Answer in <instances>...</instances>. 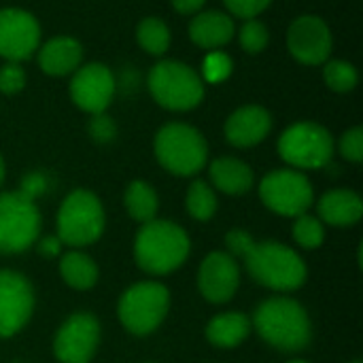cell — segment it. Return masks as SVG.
Segmentation results:
<instances>
[{
    "label": "cell",
    "instance_id": "6da1fadb",
    "mask_svg": "<svg viewBox=\"0 0 363 363\" xmlns=\"http://www.w3.org/2000/svg\"><path fill=\"white\" fill-rule=\"evenodd\" d=\"M255 332L274 349L296 353L308 347L313 330L304 306L289 298H272L262 302L253 315Z\"/></svg>",
    "mask_w": 363,
    "mask_h": 363
},
{
    "label": "cell",
    "instance_id": "7a4b0ae2",
    "mask_svg": "<svg viewBox=\"0 0 363 363\" xmlns=\"http://www.w3.org/2000/svg\"><path fill=\"white\" fill-rule=\"evenodd\" d=\"M187 232L166 219H153L143 223L134 240V257L140 270L147 274H168L183 266L189 255Z\"/></svg>",
    "mask_w": 363,
    "mask_h": 363
},
{
    "label": "cell",
    "instance_id": "3957f363",
    "mask_svg": "<svg viewBox=\"0 0 363 363\" xmlns=\"http://www.w3.org/2000/svg\"><path fill=\"white\" fill-rule=\"evenodd\" d=\"M245 264L255 283L274 291H296L306 283L308 274L302 257L277 240L255 242Z\"/></svg>",
    "mask_w": 363,
    "mask_h": 363
},
{
    "label": "cell",
    "instance_id": "277c9868",
    "mask_svg": "<svg viewBox=\"0 0 363 363\" xmlns=\"http://www.w3.org/2000/svg\"><path fill=\"white\" fill-rule=\"evenodd\" d=\"M153 151L157 162L177 177L198 174L208 162L206 138L187 123H166L157 130L153 140Z\"/></svg>",
    "mask_w": 363,
    "mask_h": 363
},
{
    "label": "cell",
    "instance_id": "5b68a950",
    "mask_svg": "<svg viewBox=\"0 0 363 363\" xmlns=\"http://www.w3.org/2000/svg\"><path fill=\"white\" fill-rule=\"evenodd\" d=\"M153 100L168 111H191L204 100V79L185 62L162 60L147 77Z\"/></svg>",
    "mask_w": 363,
    "mask_h": 363
},
{
    "label": "cell",
    "instance_id": "8992f818",
    "mask_svg": "<svg viewBox=\"0 0 363 363\" xmlns=\"http://www.w3.org/2000/svg\"><path fill=\"white\" fill-rule=\"evenodd\" d=\"M104 208L89 189L70 191L57 211V238L68 247H87L104 232Z\"/></svg>",
    "mask_w": 363,
    "mask_h": 363
},
{
    "label": "cell",
    "instance_id": "52a82bcc",
    "mask_svg": "<svg viewBox=\"0 0 363 363\" xmlns=\"http://www.w3.org/2000/svg\"><path fill=\"white\" fill-rule=\"evenodd\" d=\"M279 153L296 170H319L332 162L334 138L323 125L300 121L281 134Z\"/></svg>",
    "mask_w": 363,
    "mask_h": 363
},
{
    "label": "cell",
    "instance_id": "ba28073f",
    "mask_svg": "<svg viewBox=\"0 0 363 363\" xmlns=\"http://www.w3.org/2000/svg\"><path fill=\"white\" fill-rule=\"evenodd\" d=\"M170 308V294L164 285L147 281L132 285L119 300L117 315L123 328L136 336H147L160 328Z\"/></svg>",
    "mask_w": 363,
    "mask_h": 363
},
{
    "label": "cell",
    "instance_id": "9c48e42d",
    "mask_svg": "<svg viewBox=\"0 0 363 363\" xmlns=\"http://www.w3.org/2000/svg\"><path fill=\"white\" fill-rule=\"evenodd\" d=\"M40 232V213L21 191L0 194V253L13 255L30 249Z\"/></svg>",
    "mask_w": 363,
    "mask_h": 363
},
{
    "label": "cell",
    "instance_id": "30bf717a",
    "mask_svg": "<svg viewBox=\"0 0 363 363\" xmlns=\"http://www.w3.org/2000/svg\"><path fill=\"white\" fill-rule=\"evenodd\" d=\"M259 198L277 215L300 217L313 204V185L296 168L272 170L262 179Z\"/></svg>",
    "mask_w": 363,
    "mask_h": 363
},
{
    "label": "cell",
    "instance_id": "8fae6325",
    "mask_svg": "<svg viewBox=\"0 0 363 363\" xmlns=\"http://www.w3.org/2000/svg\"><path fill=\"white\" fill-rule=\"evenodd\" d=\"M115 89H117V81L113 70L100 62H89L79 66L72 72L68 85L70 100L89 115L104 113L113 102Z\"/></svg>",
    "mask_w": 363,
    "mask_h": 363
},
{
    "label": "cell",
    "instance_id": "7c38bea8",
    "mask_svg": "<svg viewBox=\"0 0 363 363\" xmlns=\"http://www.w3.org/2000/svg\"><path fill=\"white\" fill-rule=\"evenodd\" d=\"M334 36L330 26L317 15H300L287 30V49L304 66H321L330 60Z\"/></svg>",
    "mask_w": 363,
    "mask_h": 363
},
{
    "label": "cell",
    "instance_id": "4fadbf2b",
    "mask_svg": "<svg viewBox=\"0 0 363 363\" xmlns=\"http://www.w3.org/2000/svg\"><path fill=\"white\" fill-rule=\"evenodd\" d=\"M100 345V323L89 313H74L55 334L53 353L62 363H89Z\"/></svg>",
    "mask_w": 363,
    "mask_h": 363
},
{
    "label": "cell",
    "instance_id": "5bb4252c",
    "mask_svg": "<svg viewBox=\"0 0 363 363\" xmlns=\"http://www.w3.org/2000/svg\"><path fill=\"white\" fill-rule=\"evenodd\" d=\"M32 311L34 291L30 281L15 270H0V338L21 332Z\"/></svg>",
    "mask_w": 363,
    "mask_h": 363
},
{
    "label": "cell",
    "instance_id": "9a60e30c",
    "mask_svg": "<svg viewBox=\"0 0 363 363\" xmlns=\"http://www.w3.org/2000/svg\"><path fill=\"white\" fill-rule=\"evenodd\" d=\"M40 45V23L30 11L0 9V57L6 62L28 60Z\"/></svg>",
    "mask_w": 363,
    "mask_h": 363
},
{
    "label": "cell",
    "instance_id": "2e32d148",
    "mask_svg": "<svg viewBox=\"0 0 363 363\" xmlns=\"http://www.w3.org/2000/svg\"><path fill=\"white\" fill-rule=\"evenodd\" d=\"M200 294L211 304H225L234 298L240 285V268L238 262L223 251L208 253L198 272Z\"/></svg>",
    "mask_w": 363,
    "mask_h": 363
},
{
    "label": "cell",
    "instance_id": "e0dca14e",
    "mask_svg": "<svg viewBox=\"0 0 363 363\" xmlns=\"http://www.w3.org/2000/svg\"><path fill=\"white\" fill-rule=\"evenodd\" d=\"M272 130V115L257 104H247L236 108L225 121V138L238 149H249L259 145Z\"/></svg>",
    "mask_w": 363,
    "mask_h": 363
},
{
    "label": "cell",
    "instance_id": "ac0fdd59",
    "mask_svg": "<svg viewBox=\"0 0 363 363\" xmlns=\"http://www.w3.org/2000/svg\"><path fill=\"white\" fill-rule=\"evenodd\" d=\"M236 34L234 19L223 11H202L189 23V38L208 51H219Z\"/></svg>",
    "mask_w": 363,
    "mask_h": 363
},
{
    "label": "cell",
    "instance_id": "d6986e66",
    "mask_svg": "<svg viewBox=\"0 0 363 363\" xmlns=\"http://www.w3.org/2000/svg\"><path fill=\"white\" fill-rule=\"evenodd\" d=\"M83 62V47L72 36H55L38 49V66L49 77L74 72Z\"/></svg>",
    "mask_w": 363,
    "mask_h": 363
},
{
    "label": "cell",
    "instance_id": "ffe728a7",
    "mask_svg": "<svg viewBox=\"0 0 363 363\" xmlns=\"http://www.w3.org/2000/svg\"><path fill=\"white\" fill-rule=\"evenodd\" d=\"M317 208H319L321 221L336 225V228L355 225L363 215L362 198L353 189H332L323 194Z\"/></svg>",
    "mask_w": 363,
    "mask_h": 363
},
{
    "label": "cell",
    "instance_id": "44dd1931",
    "mask_svg": "<svg viewBox=\"0 0 363 363\" xmlns=\"http://www.w3.org/2000/svg\"><path fill=\"white\" fill-rule=\"evenodd\" d=\"M213 185L228 196H242L253 187V170L238 157H217L211 164Z\"/></svg>",
    "mask_w": 363,
    "mask_h": 363
},
{
    "label": "cell",
    "instance_id": "7402d4cb",
    "mask_svg": "<svg viewBox=\"0 0 363 363\" xmlns=\"http://www.w3.org/2000/svg\"><path fill=\"white\" fill-rule=\"evenodd\" d=\"M251 334V321L242 313H223L208 321L206 338L219 349H234Z\"/></svg>",
    "mask_w": 363,
    "mask_h": 363
},
{
    "label": "cell",
    "instance_id": "603a6c76",
    "mask_svg": "<svg viewBox=\"0 0 363 363\" xmlns=\"http://www.w3.org/2000/svg\"><path fill=\"white\" fill-rule=\"evenodd\" d=\"M60 272H62V279L66 281V285H70L72 289H79V291L91 289L98 281L96 262L81 251L66 253L60 262Z\"/></svg>",
    "mask_w": 363,
    "mask_h": 363
},
{
    "label": "cell",
    "instance_id": "cb8c5ba5",
    "mask_svg": "<svg viewBox=\"0 0 363 363\" xmlns=\"http://www.w3.org/2000/svg\"><path fill=\"white\" fill-rule=\"evenodd\" d=\"M123 202H125L130 217L140 221V223L153 221L157 215V206H160L155 189L145 181H132L125 189Z\"/></svg>",
    "mask_w": 363,
    "mask_h": 363
},
{
    "label": "cell",
    "instance_id": "d4e9b609",
    "mask_svg": "<svg viewBox=\"0 0 363 363\" xmlns=\"http://www.w3.org/2000/svg\"><path fill=\"white\" fill-rule=\"evenodd\" d=\"M170 28L160 17H145L136 26V43L151 55H164L170 49Z\"/></svg>",
    "mask_w": 363,
    "mask_h": 363
},
{
    "label": "cell",
    "instance_id": "484cf974",
    "mask_svg": "<svg viewBox=\"0 0 363 363\" xmlns=\"http://www.w3.org/2000/svg\"><path fill=\"white\" fill-rule=\"evenodd\" d=\"M187 213L198 221H208L217 213V196L206 181H194L185 198Z\"/></svg>",
    "mask_w": 363,
    "mask_h": 363
},
{
    "label": "cell",
    "instance_id": "4316f807",
    "mask_svg": "<svg viewBox=\"0 0 363 363\" xmlns=\"http://www.w3.org/2000/svg\"><path fill=\"white\" fill-rule=\"evenodd\" d=\"M323 81L332 91L347 94L355 89L359 74H357V68L347 60H328L323 64Z\"/></svg>",
    "mask_w": 363,
    "mask_h": 363
},
{
    "label": "cell",
    "instance_id": "83f0119b",
    "mask_svg": "<svg viewBox=\"0 0 363 363\" xmlns=\"http://www.w3.org/2000/svg\"><path fill=\"white\" fill-rule=\"evenodd\" d=\"M294 240L302 247V249H319L325 240V228L323 223L304 213L300 217H296V223H294Z\"/></svg>",
    "mask_w": 363,
    "mask_h": 363
},
{
    "label": "cell",
    "instance_id": "f1b7e54d",
    "mask_svg": "<svg viewBox=\"0 0 363 363\" xmlns=\"http://www.w3.org/2000/svg\"><path fill=\"white\" fill-rule=\"evenodd\" d=\"M238 40H240V47L247 53H262L270 43L268 26L264 21H259L257 17L245 19L242 28L238 30Z\"/></svg>",
    "mask_w": 363,
    "mask_h": 363
},
{
    "label": "cell",
    "instance_id": "f546056e",
    "mask_svg": "<svg viewBox=\"0 0 363 363\" xmlns=\"http://www.w3.org/2000/svg\"><path fill=\"white\" fill-rule=\"evenodd\" d=\"M26 87V70L19 62H6L0 68V91L6 96L19 94Z\"/></svg>",
    "mask_w": 363,
    "mask_h": 363
},
{
    "label": "cell",
    "instance_id": "4dcf8cb0",
    "mask_svg": "<svg viewBox=\"0 0 363 363\" xmlns=\"http://www.w3.org/2000/svg\"><path fill=\"white\" fill-rule=\"evenodd\" d=\"M338 149L342 153L345 160L353 162V164H359L363 160V128H351L342 134L340 143H338Z\"/></svg>",
    "mask_w": 363,
    "mask_h": 363
},
{
    "label": "cell",
    "instance_id": "1f68e13d",
    "mask_svg": "<svg viewBox=\"0 0 363 363\" xmlns=\"http://www.w3.org/2000/svg\"><path fill=\"white\" fill-rule=\"evenodd\" d=\"M232 72V60L221 51H211V55L204 60V77L211 83H219L228 79Z\"/></svg>",
    "mask_w": 363,
    "mask_h": 363
},
{
    "label": "cell",
    "instance_id": "d6a6232c",
    "mask_svg": "<svg viewBox=\"0 0 363 363\" xmlns=\"http://www.w3.org/2000/svg\"><path fill=\"white\" fill-rule=\"evenodd\" d=\"M223 4L230 15L240 19H253L262 15L272 4V0H223Z\"/></svg>",
    "mask_w": 363,
    "mask_h": 363
},
{
    "label": "cell",
    "instance_id": "836d02e7",
    "mask_svg": "<svg viewBox=\"0 0 363 363\" xmlns=\"http://www.w3.org/2000/svg\"><path fill=\"white\" fill-rule=\"evenodd\" d=\"M89 134L96 143H111L115 136H117V125L111 117H106L104 113H98V115H91V121H89Z\"/></svg>",
    "mask_w": 363,
    "mask_h": 363
},
{
    "label": "cell",
    "instance_id": "e575fe53",
    "mask_svg": "<svg viewBox=\"0 0 363 363\" xmlns=\"http://www.w3.org/2000/svg\"><path fill=\"white\" fill-rule=\"evenodd\" d=\"M225 245H228L232 257H242L245 259L251 253V249L255 247V240H253V236L249 232L236 228V230L225 234Z\"/></svg>",
    "mask_w": 363,
    "mask_h": 363
},
{
    "label": "cell",
    "instance_id": "d590c367",
    "mask_svg": "<svg viewBox=\"0 0 363 363\" xmlns=\"http://www.w3.org/2000/svg\"><path fill=\"white\" fill-rule=\"evenodd\" d=\"M45 189H47V181H45V177L43 174H38V172H32V174H28L23 181H21V194L23 196H28L30 200H34V198H38V196H43L45 194Z\"/></svg>",
    "mask_w": 363,
    "mask_h": 363
},
{
    "label": "cell",
    "instance_id": "8d00e7d4",
    "mask_svg": "<svg viewBox=\"0 0 363 363\" xmlns=\"http://www.w3.org/2000/svg\"><path fill=\"white\" fill-rule=\"evenodd\" d=\"M60 251H62V240L57 236H45L38 242V253L45 257H57Z\"/></svg>",
    "mask_w": 363,
    "mask_h": 363
},
{
    "label": "cell",
    "instance_id": "74e56055",
    "mask_svg": "<svg viewBox=\"0 0 363 363\" xmlns=\"http://www.w3.org/2000/svg\"><path fill=\"white\" fill-rule=\"evenodd\" d=\"M170 2H172V9L179 11L181 15H194L204 6L206 0H170Z\"/></svg>",
    "mask_w": 363,
    "mask_h": 363
},
{
    "label": "cell",
    "instance_id": "f35d334b",
    "mask_svg": "<svg viewBox=\"0 0 363 363\" xmlns=\"http://www.w3.org/2000/svg\"><path fill=\"white\" fill-rule=\"evenodd\" d=\"M2 181H4V160L0 155V185H2Z\"/></svg>",
    "mask_w": 363,
    "mask_h": 363
},
{
    "label": "cell",
    "instance_id": "ab89813d",
    "mask_svg": "<svg viewBox=\"0 0 363 363\" xmlns=\"http://www.w3.org/2000/svg\"><path fill=\"white\" fill-rule=\"evenodd\" d=\"M287 363H308V362H304V359H294V362H287Z\"/></svg>",
    "mask_w": 363,
    "mask_h": 363
},
{
    "label": "cell",
    "instance_id": "60d3db41",
    "mask_svg": "<svg viewBox=\"0 0 363 363\" xmlns=\"http://www.w3.org/2000/svg\"><path fill=\"white\" fill-rule=\"evenodd\" d=\"M353 363H362V362H353Z\"/></svg>",
    "mask_w": 363,
    "mask_h": 363
}]
</instances>
